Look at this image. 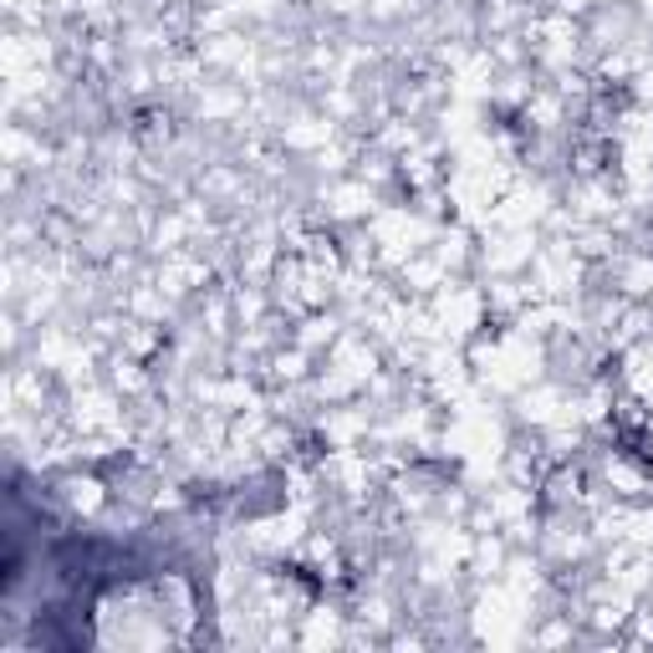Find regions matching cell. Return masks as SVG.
<instances>
[{"label":"cell","instance_id":"6da1fadb","mask_svg":"<svg viewBox=\"0 0 653 653\" xmlns=\"http://www.w3.org/2000/svg\"><path fill=\"white\" fill-rule=\"evenodd\" d=\"M62 495H67L72 506H82V510H97V506H103V485H97L93 475H72Z\"/></svg>","mask_w":653,"mask_h":653}]
</instances>
